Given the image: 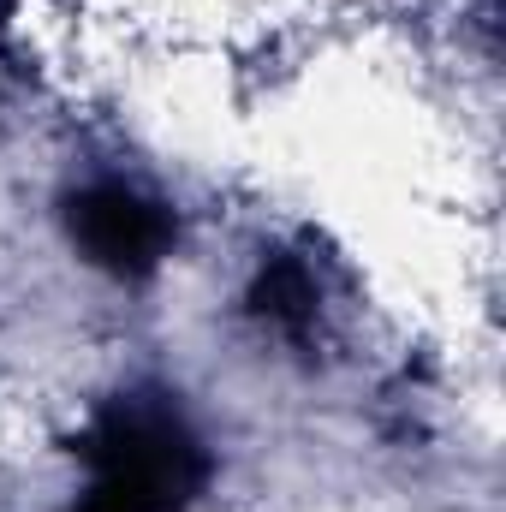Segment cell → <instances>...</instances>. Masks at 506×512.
Wrapping results in <instances>:
<instances>
[{"label": "cell", "mask_w": 506, "mask_h": 512, "mask_svg": "<svg viewBox=\"0 0 506 512\" xmlns=\"http://www.w3.org/2000/svg\"><path fill=\"white\" fill-rule=\"evenodd\" d=\"M84 489L72 512H185L209 489V447L167 393H120L78 435Z\"/></svg>", "instance_id": "1"}, {"label": "cell", "mask_w": 506, "mask_h": 512, "mask_svg": "<svg viewBox=\"0 0 506 512\" xmlns=\"http://www.w3.org/2000/svg\"><path fill=\"white\" fill-rule=\"evenodd\" d=\"M66 239L78 256L114 280H143L155 274L173 245H179V215L126 179H90L66 197Z\"/></svg>", "instance_id": "2"}, {"label": "cell", "mask_w": 506, "mask_h": 512, "mask_svg": "<svg viewBox=\"0 0 506 512\" xmlns=\"http://www.w3.org/2000/svg\"><path fill=\"white\" fill-rule=\"evenodd\" d=\"M245 304H251V316L262 328H274L286 340H310L316 334V316H322V286H316V274H310L304 256L274 251V256H262Z\"/></svg>", "instance_id": "3"}, {"label": "cell", "mask_w": 506, "mask_h": 512, "mask_svg": "<svg viewBox=\"0 0 506 512\" xmlns=\"http://www.w3.org/2000/svg\"><path fill=\"white\" fill-rule=\"evenodd\" d=\"M12 30V0H0V36Z\"/></svg>", "instance_id": "4"}]
</instances>
